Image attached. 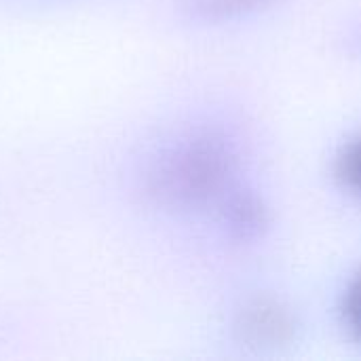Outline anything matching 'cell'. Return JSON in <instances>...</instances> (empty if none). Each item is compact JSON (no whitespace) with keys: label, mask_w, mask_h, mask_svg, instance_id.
Here are the masks:
<instances>
[{"label":"cell","mask_w":361,"mask_h":361,"mask_svg":"<svg viewBox=\"0 0 361 361\" xmlns=\"http://www.w3.org/2000/svg\"><path fill=\"white\" fill-rule=\"evenodd\" d=\"M237 152L218 133H197L163 150L144 169L140 192L146 203L188 212L209 205L231 188Z\"/></svg>","instance_id":"6da1fadb"},{"label":"cell","mask_w":361,"mask_h":361,"mask_svg":"<svg viewBox=\"0 0 361 361\" xmlns=\"http://www.w3.org/2000/svg\"><path fill=\"white\" fill-rule=\"evenodd\" d=\"M288 0H184L182 13L188 21L203 25H224L241 19H250L273 8H279Z\"/></svg>","instance_id":"277c9868"},{"label":"cell","mask_w":361,"mask_h":361,"mask_svg":"<svg viewBox=\"0 0 361 361\" xmlns=\"http://www.w3.org/2000/svg\"><path fill=\"white\" fill-rule=\"evenodd\" d=\"M338 315L345 326V330L361 343V267L351 275L347 281L341 302H338Z\"/></svg>","instance_id":"8992f818"},{"label":"cell","mask_w":361,"mask_h":361,"mask_svg":"<svg viewBox=\"0 0 361 361\" xmlns=\"http://www.w3.org/2000/svg\"><path fill=\"white\" fill-rule=\"evenodd\" d=\"M298 332V317L290 305L275 296L247 298L233 317V336L241 347L275 351L288 347Z\"/></svg>","instance_id":"7a4b0ae2"},{"label":"cell","mask_w":361,"mask_h":361,"mask_svg":"<svg viewBox=\"0 0 361 361\" xmlns=\"http://www.w3.org/2000/svg\"><path fill=\"white\" fill-rule=\"evenodd\" d=\"M332 176L343 190L361 199V131L338 148L332 163Z\"/></svg>","instance_id":"5b68a950"},{"label":"cell","mask_w":361,"mask_h":361,"mask_svg":"<svg viewBox=\"0 0 361 361\" xmlns=\"http://www.w3.org/2000/svg\"><path fill=\"white\" fill-rule=\"evenodd\" d=\"M273 214L262 195L250 188H228L220 203V226L228 241L252 245L267 237Z\"/></svg>","instance_id":"3957f363"}]
</instances>
